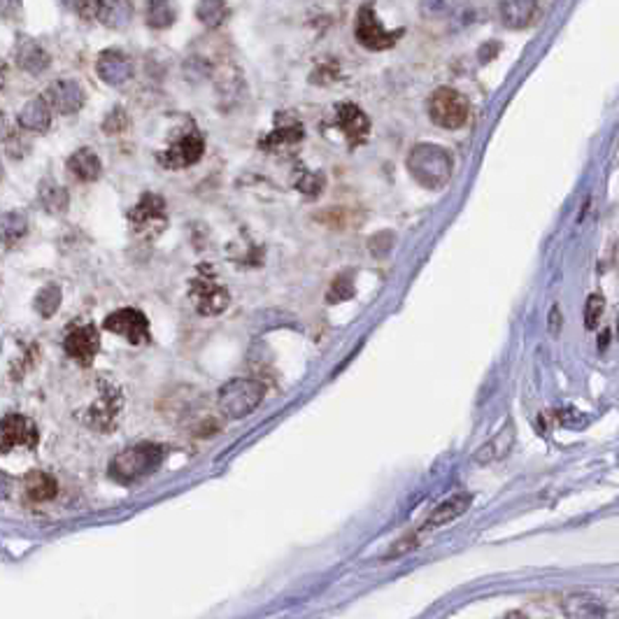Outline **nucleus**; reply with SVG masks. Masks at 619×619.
Listing matches in <instances>:
<instances>
[{
    "mask_svg": "<svg viewBox=\"0 0 619 619\" xmlns=\"http://www.w3.org/2000/svg\"><path fill=\"white\" fill-rule=\"evenodd\" d=\"M82 19H94V0H63Z\"/></svg>",
    "mask_w": 619,
    "mask_h": 619,
    "instance_id": "obj_34",
    "label": "nucleus"
},
{
    "mask_svg": "<svg viewBox=\"0 0 619 619\" xmlns=\"http://www.w3.org/2000/svg\"><path fill=\"white\" fill-rule=\"evenodd\" d=\"M336 126L345 133L349 147H359L371 136V119L354 103H338L336 105Z\"/></svg>",
    "mask_w": 619,
    "mask_h": 619,
    "instance_id": "obj_13",
    "label": "nucleus"
},
{
    "mask_svg": "<svg viewBox=\"0 0 619 619\" xmlns=\"http://www.w3.org/2000/svg\"><path fill=\"white\" fill-rule=\"evenodd\" d=\"M61 299H63V293L58 284H45V287L35 293V301H33L35 312H38L40 317L49 319V317L57 315L58 305H61Z\"/></svg>",
    "mask_w": 619,
    "mask_h": 619,
    "instance_id": "obj_29",
    "label": "nucleus"
},
{
    "mask_svg": "<svg viewBox=\"0 0 619 619\" xmlns=\"http://www.w3.org/2000/svg\"><path fill=\"white\" fill-rule=\"evenodd\" d=\"M14 61L23 73L31 75H40L49 68V54L45 51V47L38 45L31 38H19L17 47H14Z\"/></svg>",
    "mask_w": 619,
    "mask_h": 619,
    "instance_id": "obj_16",
    "label": "nucleus"
},
{
    "mask_svg": "<svg viewBox=\"0 0 619 619\" xmlns=\"http://www.w3.org/2000/svg\"><path fill=\"white\" fill-rule=\"evenodd\" d=\"M264 384L254 380H231L220 389V408L229 419H242L256 410L264 399Z\"/></svg>",
    "mask_w": 619,
    "mask_h": 619,
    "instance_id": "obj_3",
    "label": "nucleus"
},
{
    "mask_svg": "<svg viewBox=\"0 0 619 619\" xmlns=\"http://www.w3.org/2000/svg\"><path fill=\"white\" fill-rule=\"evenodd\" d=\"M301 140H303V126L293 117H277L275 130L264 138L261 147L264 149H277V147L296 145Z\"/></svg>",
    "mask_w": 619,
    "mask_h": 619,
    "instance_id": "obj_21",
    "label": "nucleus"
},
{
    "mask_svg": "<svg viewBox=\"0 0 619 619\" xmlns=\"http://www.w3.org/2000/svg\"><path fill=\"white\" fill-rule=\"evenodd\" d=\"M3 86H5V70L0 66V91H3Z\"/></svg>",
    "mask_w": 619,
    "mask_h": 619,
    "instance_id": "obj_37",
    "label": "nucleus"
},
{
    "mask_svg": "<svg viewBox=\"0 0 619 619\" xmlns=\"http://www.w3.org/2000/svg\"><path fill=\"white\" fill-rule=\"evenodd\" d=\"M103 328L110 333H117V336L126 338L130 345H136V347L152 340L149 321L136 308H121L117 312H112V315H107V319L103 321Z\"/></svg>",
    "mask_w": 619,
    "mask_h": 619,
    "instance_id": "obj_10",
    "label": "nucleus"
},
{
    "mask_svg": "<svg viewBox=\"0 0 619 619\" xmlns=\"http://www.w3.org/2000/svg\"><path fill=\"white\" fill-rule=\"evenodd\" d=\"M98 77L110 86H121L133 77V63L124 51L105 49L96 61Z\"/></svg>",
    "mask_w": 619,
    "mask_h": 619,
    "instance_id": "obj_15",
    "label": "nucleus"
},
{
    "mask_svg": "<svg viewBox=\"0 0 619 619\" xmlns=\"http://www.w3.org/2000/svg\"><path fill=\"white\" fill-rule=\"evenodd\" d=\"M354 35L356 40H359L361 47H366V49L371 51H384L391 49V47L403 38V29H384V23L380 22L378 14H375V7L363 5L356 12Z\"/></svg>",
    "mask_w": 619,
    "mask_h": 619,
    "instance_id": "obj_5",
    "label": "nucleus"
},
{
    "mask_svg": "<svg viewBox=\"0 0 619 619\" xmlns=\"http://www.w3.org/2000/svg\"><path fill=\"white\" fill-rule=\"evenodd\" d=\"M462 5V0H419V12L424 19H447Z\"/></svg>",
    "mask_w": 619,
    "mask_h": 619,
    "instance_id": "obj_30",
    "label": "nucleus"
},
{
    "mask_svg": "<svg viewBox=\"0 0 619 619\" xmlns=\"http://www.w3.org/2000/svg\"><path fill=\"white\" fill-rule=\"evenodd\" d=\"M40 203L49 214H66L70 205L68 192L63 186L54 184V182H42V186H40Z\"/></svg>",
    "mask_w": 619,
    "mask_h": 619,
    "instance_id": "obj_28",
    "label": "nucleus"
},
{
    "mask_svg": "<svg viewBox=\"0 0 619 619\" xmlns=\"http://www.w3.org/2000/svg\"><path fill=\"white\" fill-rule=\"evenodd\" d=\"M130 14L129 0H94V22H101L107 29H126Z\"/></svg>",
    "mask_w": 619,
    "mask_h": 619,
    "instance_id": "obj_17",
    "label": "nucleus"
},
{
    "mask_svg": "<svg viewBox=\"0 0 619 619\" xmlns=\"http://www.w3.org/2000/svg\"><path fill=\"white\" fill-rule=\"evenodd\" d=\"M129 221L138 236H158L168 224V214H166V201L157 193H145L140 203L129 212Z\"/></svg>",
    "mask_w": 619,
    "mask_h": 619,
    "instance_id": "obj_9",
    "label": "nucleus"
},
{
    "mask_svg": "<svg viewBox=\"0 0 619 619\" xmlns=\"http://www.w3.org/2000/svg\"><path fill=\"white\" fill-rule=\"evenodd\" d=\"M164 459V450L152 443H142V445L129 447L126 452H121L119 456H114V462L110 463V475L117 482H136V480L147 478L149 473H154Z\"/></svg>",
    "mask_w": 619,
    "mask_h": 619,
    "instance_id": "obj_1",
    "label": "nucleus"
},
{
    "mask_svg": "<svg viewBox=\"0 0 619 619\" xmlns=\"http://www.w3.org/2000/svg\"><path fill=\"white\" fill-rule=\"evenodd\" d=\"M19 126L33 133H45L51 126V107L45 98H31L19 112Z\"/></svg>",
    "mask_w": 619,
    "mask_h": 619,
    "instance_id": "obj_20",
    "label": "nucleus"
},
{
    "mask_svg": "<svg viewBox=\"0 0 619 619\" xmlns=\"http://www.w3.org/2000/svg\"><path fill=\"white\" fill-rule=\"evenodd\" d=\"M471 503H473V496L471 494L452 496V498H447L445 503H440V506L435 507L434 513H431V517H428L426 524L422 526V531L438 529V526H445V524H450L452 519L462 517L468 507H471Z\"/></svg>",
    "mask_w": 619,
    "mask_h": 619,
    "instance_id": "obj_19",
    "label": "nucleus"
},
{
    "mask_svg": "<svg viewBox=\"0 0 619 619\" xmlns=\"http://www.w3.org/2000/svg\"><path fill=\"white\" fill-rule=\"evenodd\" d=\"M354 296V284H352V280L345 275H340L338 280L333 282L331 292H328L327 301L328 303H338V301H345V299H352Z\"/></svg>",
    "mask_w": 619,
    "mask_h": 619,
    "instance_id": "obj_32",
    "label": "nucleus"
},
{
    "mask_svg": "<svg viewBox=\"0 0 619 619\" xmlns=\"http://www.w3.org/2000/svg\"><path fill=\"white\" fill-rule=\"evenodd\" d=\"M603 312H606V301H603V296H598V293L589 296V301H587V310H585V327L589 328V331H594V328L601 324Z\"/></svg>",
    "mask_w": 619,
    "mask_h": 619,
    "instance_id": "obj_31",
    "label": "nucleus"
},
{
    "mask_svg": "<svg viewBox=\"0 0 619 619\" xmlns=\"http://www.w3.org/2000/svg\"><path fill=\"white\" fill-rule=\"evenodd\" d=\"M29 233V217L22 210H10L0 212V242L3 245H14Z\"/></svg>",
    "mask_w": 619,
    "mask_h": 619,
    "instance_id": "obj_24",
    "label": "nucleus"
},
{
    "mask_svg": "<svg viewBox=\"0 0 619 619\" xmlns=\"http://www.w3.org/2000/svg\"><path fill=\"white\" fill-rule=\"evenodd\" d=\"M68 170L73 177H77L79 182H94L101 177V158L94 149L85 147V149H77L73 157L68 158Z\"/></svg>",
    "mask_w": 619,
    "mask_h": 619,
    "instance_id": "obj_22",
    "label": "nucleus"
},
{
    "mask_svg": "<svg viewBox=\"0 0 619 619\" xmlns=\"http://www.w3.org/2000/svg\"><path fill=\"white\" fill-rule=\"evenodd\" d=\"M203 152H205L203 136H201L198 130H192V133L182 136L180 140H175L173 145H170L168 149H164V152L158 154L157 158H158V164L164 166V168L182 170V168H189V166L198 164V161L203 158Z\"/></svg>",
    "mask_w": 619,
    "mask_h": 619,
    "instance_id": "obj_12",
    "label": "nucleus"
},
{
    "mask_svg": "<svg viewBox=\"0 0 619 619\" xmlns=\"http://www.w3.org/2000/svg\"><path fill=\"white\" fill-rule=\"evenodd\" d=\"M538 0H498V12L507 29L522 31L526 29L535 17Z\"/></svg>",
    "mask_w": 619,
    "mask_h": 619,
    "instance_id": "obj_18",
    "label": "nucleus"
},
{
    "mask_svg": "<svg viewBox=\"0 0 619 619\" xmlns=\"http://www.w3.org/2000/svg\"><path fill=\"white\" fill-rule=\"evenodd\" d=\"M63 349L79 366H91L96 359L98 349H101V336H98L96 324L91 321H75L70 324L63 338Z\"/></svg>",
    "mask_w": 619,
    "mask_h": 619,
    "instance_id": "obj_8",
    "label": "nucleus"
},
{
    "mask_svg": "<svg viewBox=\"0 0 619 619\" xmlns=\"http://www.w3.org/2000/svg\"><path fill=\"white\" fill-rule=\"evenodd\" d=\"M559 328H561V317H559V308L552 310V333L559 336Z\"/></svg>",
    "mask_w": 619,
    "mask_h": 619,
    "instance_id": "obj_36",
    "label": "nucleus"
},
{
    "mask_svg": "<svg viewBox=\"0 0 619 619\" xmlns=\"http://www.w3.org/2000/svg\"><path fill=\"white\" fill-rule=\"evenodd\" d=\"M124 408V396L119 391L117 384L101 382V394L98 399L82 412V422L89 424L96 431H112L119 422V412Z\"/></svg>",
    "mask_w": 619,
    "mask_h": 619,
    "instance_id": "obj_6",
    "label": "nucleus"
},
{
    "mask_svg": "<svg viewBox=\"0 0 619 619\" xmlns=\"http://www.w3.org/2000/svg\"><path fill=\"white\" fill-rule=\"evenodd\" d=\"M189 287H192L189 289V296H192L193 305H196L201 315H221L229 308V303H231V296L226 292V287L217 284L214 277L205 268L201 273V277H196Z\"/></svg>",
    "mask_w": 619,
    "mask_h": 619,
    "instance_id": "obj_11",
    "label": "nucleus"
},
{
    "mask_svg": "<svg viewBox=\"0 0 619 619\" xmlns=\"http://www.w3.org/2000/svg\"><path fill=\"white\" fill-rule=\"evenodd\" d=\"M0 182H3V166H0Z\"/></svg>",
    "mask_w": 619,
    "mask_h": 619,
    "instance_id": "obj_38",
    "label": "nucleus"
},
{
    "mask_svg": "<svg viewBox=\"0 0 619 619\" xmlns=\"http://www.w3.org/2000/svg\"><path fill=\"white\" fill-rule=\"evenodd\" d=\"M299 192L308 193L310 198H317L324 186V177L321 175H303V180H299Z\"/></svg>",
    "mask_w": 619,
    "mask_h": 619,
    "instance_id": "obj_33",
    "label": "nucleus"
},
{
    "mask_svg": "<svg viewBox=\"0 0 619 619\" xmlns=\"http://www.w3.org/2000/svg\"><path fill=\"white\" fill-rule=\"evenodd\" d=\"M45 101L58 114H75L85 105V91L75 79H57L51 82L45 94Z\"/></svg>",
    "mask_w": 619,
    "mask_h": 619,
    "instance_id": "obj_14",
    "label": "nucleus"
},
{
    "mask_svg": "<svg viewBox=\"0 0 619 619\" xmlns=\"http://www.w3.org/2000/svg\"><path fill=\"white\" fill-rule=\"evenodd\" d=\"M23 489L31 501H51L58 494V482L45 471H31L23 480Z\"/></svg>",
    "mask_w": 619,
    "mask_h": 619,
    "instance_id": "obj_23",
    "label": "nucleus"
},
{
    "mask_svg": "<svg viewBox=\"0 0 619 619\" xmlns=\"http://www.w3.org/2000/svg\"><path fill=\"white\" fill-rule=\"evenodd\" d=\"M22 10V0H0V14L3 17H14Z\"/></svg>",
    "mask_w": 619,
    "mask_h": 619,
    "instance_id": "obj_35",
    "label": "nucleus"
},
{
    "mask_svg": "<svg viewBox=\"0 0 619 619\" xmlns=\"http://www.w3.org/2000/svg\"><path fill=\"white\" fill-rule=\"evenodd\" d=\"M40 443V431L31 417L22 412H10L0 419V454L12 450H35Z\"/></svg>",
    "mask_w": 619,
    "mask_h": 619,
    "instance_id": "obj_7",
    "label": "nucleus"
},
{
    "mask_svg": "<svg viewBox=\"0 0 619 619\" xmlns=\"http://www.w3.org/2000/svg\"><path fill=\"white\" fill-rule=\"evenodd\" d=\"M468 110H471L468 98L450 86L434 91V96L428 101V117L440 129H462L466 124Z\"/></svg>",
    "mask_w": 619,
    "mask_h": 619,
    "instance_id": "obj_4",
    "label": "nucleus"
},
{
    "mask_svg": "<svg viewBox=\"0 0 619 619\" xmlns=\"http://www.w3.org/2000/svg\"><path fill=\"white\" fill-rule=\"evenodd\" d=\"M408 168L417 182L424 186L438 189L445 184L452 175V158L445 149L435 145H417L408 158Z\"/></svg>",
    "mask_w": 619,
    "mask_h": 619,
    "instance_id": "obj_2",
    "label": "nucleus"
},
{
    "mask_svg": "<svg viewBox=\"0 0 619 619\" xmlns=\"http://www.w3.org/2000/svg\"><path fill=\"white\" fill-rule=\"evenodd\" d=\"M196 17L208 29H217L231 17V7H229L226 0H198Z\"/></svg>",
    "mask_w": 619,
    "mask_h": 619,
    "instance_id": "obj_26",
    "label": "nucleus"
},
{
    "mask_svg": "<svg viewBox=\"0 0 619 619\" xmlns=\"http://www.w3.org/2000/svg\"><path fill=\"white\" fill-rule=\"evenodd\" d=\"M513 438H515V426L513 424H506L501 434L496 435V438H491L489 443H487L478 454H475V462L489 463V462H496V459L507 456V452H510V447H513Z\"/></svg>",
    "mask_w": 619,
    "mask_h": 619,
    "instance_id": "obj_25",
    "label": "nucleus"
},
{
    "mask_svg": "<svg viewBox=\"0 0 619 619\" xmlns=\"http://www.w3.org/2000/svg\"><path fill=\"white\" fill-rule=\"evenodd\" d=\"M147 23L152 29H170L177 19V10H175L173 0H149L147 3Z\"/></svg>",
    "mask_w": 619,
    "mask_h": 619,
    "instance_id": "obj_27",
    "label": "nucleus"
}]
</instances>
